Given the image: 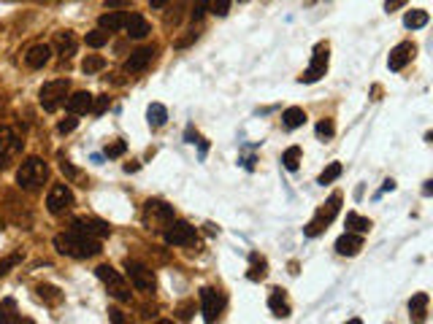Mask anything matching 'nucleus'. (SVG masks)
Here are the masks:
<instances>
[{"label": "nucleus", "mask_w": 433, "mask_h": 324, "mask_svg": "<svg viewBox=\"0 0 433 324\" xmlns=\"http://www.w3.org/2000/svg\"><path fill=\"white\" fill-rule=\"evenodd\" d=\"M239 3H246V0H239Z\"/></svg>", "instance_id": "obj_49"}, {"label": "nucleus", "mask_w": 433, "mask_h": 324, "mask_svg": "<svg viewBox=\"0 0 433 324\" xmlns=\"http://www.w3.org/2000/svg\"><path fill=\"white\" fill-rule=\"evenodd\" d=\"M341 211V195H330V200L317 214H314V219L306 227H303V233L309 235V238H314V235H320L325 227H328L333 219H336V214Z\"/></svg>", "instance_id": "obj_5"}, {"label": "nucleus", "mask_w": 433, "mask_h": 324, "mask_svg": "<svg viewBox=\"0 0 433 324\" xmlns=\"http://www.w3.org/2000/svg\"><path fill=\"white\" fill-rule=\"evenodd\" d=\"M46 179H49V165L41 157H27L22 162V168L17 171V184L22 189H27V192L41 189L46 184Z\"/></svg>", "instance_id": "obj_2"}, {"label": "nucleus", "mask_w": 433, "mask_h": 324, "mask_svg": "<svg viewBox=\"0 0 433 324\" xmlns=\"http://www.w3.org/2000/svg\"><path fill=\"white\" fill-rule=\"evenodd\" d=\"M325 70H328V44H320L312 54V63H309V68L306 73L301 76V84H314V82H320L322 76H325Z\"/></svg>", "instance_id": "obj_9"}, {"label": "nucleus", "mask_w": 433, "mask_h": 324, "mask_svg": "<svg viewBox=\"0 0 433 324\" xmlns=\"http://www.w3.org/2000/svg\"><path fill=\"white\" fill-rule=\"evenodd\" d=\"M206 11H208V0H192V11H190L192 22L206 17Z\"/></svg>", "instance_id": "obj_36"}, {"label": "nucleus", "mask_w": 433, "mask_h": 324, "mask_svg": "<svg viewBox=\"0 0 433 324\" xmlns=\"http://www.w3.org/2000/svg\"><path fill=\"white\" fill-rule=\"evenodd\" d=\"M108 313H111V319H114V322H117V324L122 322V311H117V308H111Z\"/></svg>", "instance_id": "obj_47"}, {"label": "nucleus", "mask_w": 433, "mask_h": 324, "mask_svg": "<svg viewBox=\"0 0 433 324\" xmlns=\"http://www.w3.org/2000/svg\"><path fill=\"white\" fill-rule=\"evenodd\" d=\"M125 271H127V278H130V284L136 287L139 292H155V273L146 268V265H141V262H125Z\"/></svg>", "instance_id": "obj_10"}, {"label": "nucleus", "mask_w": 433, "mask_h": 324, "mask_svg": "<svg viewBox=\"0 0 433 324\" xmlns=\"http://www.w3.org/2000/svg\"><path fill=\"white\" fill-rule=\"evenodd\" d=\"M0 322H8V324L19 322L17 303H14V300H3V306H0Z\"/></svg>", "instance_id": "obj_28"}, {"label": "nucleus", "mask_w": 433, "mask_h": 324, "mask_svg": "<svg viewBox=\"0 0 433 324\" xmlns=\"http://www.w3.org/2000/svg\"><path fill=\"white\" fill-rule=\"evenodd\" d=\"M425 306H428V294H425V292L415 294V297H412V303H409L412 316H415V319H425Z\"/></svg>", "instance_id": "obj_26"}, {"label": "nucleus", "mask_w": 433, "mask_h": 324, "mask_svg": "<svg viewBox=\"0 0 433 324\" xmlns=\"http://www.w3.org/2000/svg\"><path fill=\"white\" fill-rule=\"evenodd\" d=\"M60 171H63V173H68L70 179H76V176H79V171H76V168H73V165H70V162H65V160H63V162H60Z\"/></svg>", "instance_id": "obj_44"}, {"label": "nucleus", "mask_w": 433, "mask_h": 324, "mask_svg": "<svg viewBox=\"0 0 433 324\" xmlns=\"http://www.w3.org/2000/svg\"><path fill=\"white\" fill-rule=\"evenodd\" d=\"M401 6H406V0H384V8L387 11H399Z\"/></svg>", "instance_id": "obj_45"}, {"label": "nucleus", "mask_w": 433, "mask_h": 324, "mask_svg": "<svg viewBox=\"0 0 433 324\" xmlns=\"http://www.w3.org/2000/svg\"><path fill=\"white\" fill-rule=\"evenodd\" d=\"M168 3H171V0H149V6H152V8H165Z\"/></svg>", "instance_id": "obj_46"}, {"label": "nucleus", "mask_w": 433, "mask_h": 324, "mask_svg": "<svg viewBox=\"0 0 433 324\" xmlns=\"http://www.w3.org/2000/svg\"><path fill=\"white\" fill-rule=\"evenodd\" d=\"M415 44H399L396 49L390 51V57H387V65H390V70H401L406 68V63L415 57Z\"/></svg>", "instance_id": "obj_16"}, {"label": "nucleus", "mask_w": 433, "mask_h": 324, "mask_svg": "<svg viewBox=\"0 0 433 324\" xmlns=\"http://www.w3.org/2000/svg\"><path fill=\"white\" fill-rule=\"evenodd\" d=\"M52 60V46H46V44H33L30 49L25 51V63H27V68H44L46 63Z\"/></svg>", "instance_id": "obj_15"}, {"label": "nucleus", "mask_w": 433, "mask_h": 324, "mask_svg": "<svg viewBox=\"0 0 433 324\" xmlns=\"http://www.w3.org/2000/svg\"><path fill=\"white\" fill-rule=\"evenodd\" d=\"M22 152V141L11 127H0V171H6L14 157Z\"/></svg>", "instance_id": "obj_7"}, {"label": "nucleus", "mask_w": 433, "mask_h": 324, "mask_svg": "<svg viewBox=\"0 0 433 324\" xmlns=\"http://www.w3.org/2000/svg\"><path fill=\"white\" fill-rule=\"evenodd\" d=\"M282 162H284L287 171H298V165H301V149H298V146H290L287 152L282 154Z\"/></svg>", "instance_id": "obj_30"}, {"label": "nucleus", "mask_w": 433, "mask_h": 324, "mask_svg": "<svg viewBox=\"0 0 433 324\" xmlns=\"http://www.w3.org/2000/svg\"><path fill=\"white\" fill-rule=\"evenodd\" d=\"M125 22H127V14H122V11H111L108 8V14L98 19V25H101V30L106 33H120L122 27H125Z\"/></svg>", "instance_id": "obj_21"}, {"label": "nucleus", "mask_w": 433, "mask_h": 324, "mask_svg": "<svg viewBox=\"0 0 433 324\" xmlns=\"http://www.w3.org/2000/svg\"><path fill=\"white\" fill-rule=\"evenodd\" d=\"M19 262H22V252H14L11 257H3V259H0V278L8 273L14 265H19Z\"/></svg>", "instance_id": "obj_34"}, {"label": "nucleus", "mask_w": 433, "mask_h": 324, "mask_svg": "<svg viewBox=\"0 0 433 324\" xmlns=\"http://www.w3.org/2000/svg\"><path fill=\"white\" fill-rule=\"evenodd\" d=\"M171 219H173V208L165 205L163 200H149V203L144 205V224L149 230H163Z\"/></svg>", "instance_id": "obj_6"}, {"label": "nucleus", "mask_w": 433, "mask_h": 324, "mask_svg": "<svg viewBox=\"0 0 433 324\" xmlns=\"http://www.w3.org/2000/svg\"><path fill=\"white\" fill-rule=\"evenodd\" d=\"M38 297H41V300H46V303H60V300H63V294H60V290H57V287H49V284H41V287H38Z\"/></svg>", "instance_id": "obj_31"}, {"label": "nucleus", "mask_w": 433, "mask_h": 324, "mask_svg": "<svg viewBox=\"0 0 433 324\" xmlns=\"http://www.w3.org/2000/svg\"><path fill=\"white\" fill-rule=\"evenodd\" d=\"M73 230L76 233H82V235H89V238H106V235H111V227L106 222H98V219H87V216H79V219H73Z\"/></svg>", "instance_id": "obj_13"}, {"label": "nucleus", "mask_w": 433, "mask_h": 324, "mask_svg": "<svg viewBox=\"0 0 433 324\" xmlns=\"http://www.w3.org/2000/svg\"><path fill=\"white\" fill-rule=\"evenodd\" d=\"M146 117H149V127H163L165 122H168V111H165V105L163 103H152L149 108H146Z\"/></svg>", "instance_id": "obj_24"}, {"label": "nucleus", "mask_w": 433, "mask_h": 324, "mask_svg": "<svg viewBox=\"0 0 433 324\" xmlns=\"http://www.w3.org/2000/svg\"><path fill=\"white\" fill-rule=\"evenodd\" d=\"M68 89L70 84L65 82V79H54V82H46V84L41 86V92H38V103H41V108L44 111H57L63 103H65V98H68Z\"/></svg>", "instance_id": "obj_3"}, {"label": "nucleus", "mask_w": 433, "mask_h": 324, "mask_svg": "<svg viewBox=\"0 0 433 324\" xmlns=\"http://www.w3.org/2000/svg\"><path fill=\"white\" fill-rule=\"evenodd\" d=\"M268 308L274 311V316H279V319L290 316V303L284 300V292H282V290L271 292V297H268Z\"/></svg>", "instance_id": "obj_22"}, {"label": "nucleus", "mask_w": 433, "mask_h": 324, "mask_svg": "<svg viewBox=\"0 0 433 324\" xmlns=\"http://www.w3.org/2000/svg\"><path fill=\"white\" fill-rule=\"evenodd\" d=\"M98 278L106 284V290L108 294L114 297V300H120V303H130V287H127V281L120 276V271H114L111 265H98Z\"/></svg>", "instance_id": "obj_4"}, {"label": "nucleus", "mask_w": 433, "mask_h": 324, "mask_svg": "<svg viewBox=\"0 0 433 324\" xmlns=\"http://www.w3.org/2000/svg\"><path fill=\"white\" fill-rule=\"evenodd\" d=\"M360 249H363V238L355 235V233H346V235H341V238L336 240V252L341 257H355Z\"/></svg>", "instance_id": "obj_19"}, {"label": "nucleus", "mask_w": 433, "mask_h": 324, "mask_svg": "<svg viewBox=\"0 0 433 324\" xmlns=\"http://www.w3.org/2000/svg\"><path fill=\"white\" fill-rule=\"evenodd\" d=\"M346 227L355 233H368L371 230V219H365L360 214H346Z\"/></svg>", "instance_id": "obj_25"}, {"label": "nucleus", "mask_w": 433, "mask_h": 324, "mask_svg": "<svg viewBox=\"0 0 433 324\" xmlns=\"http://www.w3.org/2000/svg\"><path fill=\"white\" fill-rule=\"evenodd\" d=\"M103 68H106V60L103 57H98V54L87 57L84 63H82V70H84L87 76H89V73H98V70H103Z\"/></svg>", "instance_id": "obj_32"}, {"label": "nucleus", "mask_w": 433, "mask_h": 324, "mask_svg": "<svg viewBox=\"0 0 433 324\" xmlns=\"http://www.w3.org/2000/svg\"><path fill=\"white\" fill-rule=\"evenodd\" d=\"M249 278L252 281H263L265 278V259H260L258 254H252V273H249Z\"/></svg>", "instance_id": "obj_35"}, {"label": "nucleus", "mask_w": 433, "mask_h": 324, "mask_svg": "<svg viewBox=\"0 0 433 324\" xmlns=\"http://www.w3.org/2000/svg\"><path fill=\"white\" fill-rule=\"evenodd\" d=\"M155 60V49L152 46H144V49L133 51L130 57H127V63H125V70L127 73H141V70L149 68V63Z\"/></svg>", "instance_id": "obj_14"}, {"label": "nucleus", "mask_w": 433, "mask_h": 324, "mask_svg": "<svg viewBox=\"0 0 433 324\" xmlns=\"http://www.w3.org/2000/svg\"><path fill=\"white\" fill-rule=\"evenodd\" d=\"M70 205H73V192H70L65 184H54L49 189V197H46V208H49V214H65Z\"/></svg>", "instance_id": "obj_12"}, {"label": "nucleus", "mask_w": 433, "mask_h": 324, "mask_svg": "<svg viewBox=\"0 0 433 324\" xmlns=\"http://www.w3.org/2000/svg\"><path fill=\"white\" fill-rule=\"evenodd\" d=\"M125 30H127V35H130V38L141 41V38H146V35H149V22L141 17V14H127Z\"/></svg>", "instance_id": "obj_20"}, {"label": "nucleus", "mask_w": 433, "mask_h": 324, "mask_svg": "<svg viewBox=\"0 0 433 324\" xmlns=\"http://www.w3.org/2000/svg\"><path fill=\"white\" fill-rule=\"evenodd\" d=\"M76 124H79V122H76V117L70 114L68 119H63L57 124V130H60V133H70V130H76Z\"/></svg>", "instance_id": "obj_41"}, {"label": "nucleus", "mask_w": 433, "mask_h": 324, "mask_svg": "<svg viewBox=\"0 0 433 324\" xmlns=\"http://www.w3.org/2000/svg\"><path fill=\"white\" fill-rule=\"evenodd\" d=\"M403 25H406L409 30L425 27V25H428V11H409V14L403 17Z\"/></svg>", "instance_id": "obj_27"}, {"label": "nucleus", "mask_w": 433, "mask_h": 324, "mask_svg": "<svg viewBox=\"0 0 433 324\" xmlns=\"http://www.w3.org/2000/svg\"><path fill=\"white\" fill-rule=\"evenodd\" d=\"M163 238H165V243H171V246H190L192 240H195V227L187 222L171 219V222L163 227Z\"/></svg>", "instance_id": "obj_8"}, {"label": "nucleus", "mask_w": 433, "mask_h": 324, "mask_svg": "<svg viewBox=\"0 0 433 324\" xmlns=\"http://www.w3.org/2000/svg\"><path fill=\"white\" fill-rule=\"evenodd\" d=\"M125 149H127L125 141H114V143L106 146V154H108V157H120V154H125Z\"/></svg>", "instance_id": "obj_39"}, {"label": "nucleus", "mask_w": 433, "mask_h": 324, "mask_svg": "<svg viewBox=\"0 0 433 324\" xmlns=\"http://www.w3.org/2000/svg\"><path fill=\"white\" fill-rule=\"evenodd\" d=\"M106 41H108V33H106V30H92V33H87V46H92V49L106 46Z\"/></svg>", "instance_id": "obj_33"}, {"label": "nucleus", "mask_w": 433, "mask_h": 324, "mask_svg": "<svg viewBox=\"0 0 433 324\" xmlns=\"http://www.w3.org/2000/svg\"><path fill=\"white\" fill-rule=\"evenodd\" d=\"M225 308V297L220 294V290L214 287H203L201 290V311H203V319L206 322H214Z\"/></svg>", "instance_id": "obj_11"}, {"label": "nucleus", "mask_w": 433, "mask_h": 324, "mask_svg": "<svg viewBox=\"0 0 433 324\" xmlns=\"http://www.w3.org/2000/svg\"><path fill=\"white\" fill-rule=\"evenodd\" d=\"M208 8H211L217 17H227V11H230V0H211Z\"/></svg>", "instance_id": "obj_37"}, {"label": "nucleus", "mask_w": 433, "mask_h": 324, "mask_svg": "<svg viewBox=\"0 0 433 324\" xmlns=\"http://www.w3.org/2000/svg\"><path fill=\"white\" fill-rule=\"evenodd\" d=\"M192 41H198V33H190V35H184V38H179V41H176V46H179V49H184V46H190Z\"/></svg>", "instance_id": "obj_43"}, {"label": "nucleus", "mask_w": 433, "mask_h": 324, "mask_svg": "<svg viewBox=\"0 0 433 324\" xmlns=\"http://www.w3.org/2000/svg\"><path fill=\"white\" fill-rule=\"evenodd\" d=\"M54 249L65 257L87 259V257L101 254V240L89 238V235H82V233H76V230H70V233H60V235H54Z\"/></svg>", "instance_id": "obj_1"}, {"label": "nucleus", "mask_w": 433, "mask_h": 324, "mask_svg": "<svg viewBox=\"0 0 433 324\" xmlns=\"http://www.w3.org/2000/svg\"><path fill=\"white\" fill-rule=\"evenodd\" d=\"M92 95L89 92H73L68 101H65V105H68V111L73 114V117H79V114H89L92 111Z\"/></svg>", "instance_id": "obj_18"}, {"label": "nucleus", "mask_w": 433, "mask_h": 324, "mask_svg": "<svg viewBox=\"0 0 433 324\" xmlns=\"http://www.w3.org/2000/svg\"><path fill=\"white\" fill-rule=\"evenodd\" d=\"M106 8L117 11V8H130V0H106Z\"/></svg>", "instance_id": "obj_42"}, {"label": "nucleus", "mask_w": 433, "mask_h": 324, "mask_svg": "<svg viewBox=\"0 0 433 324\" xmlns=\"http://www.w3.org/2000/svg\"><path fill=\"white\" fill-rule=\"evenodd\" d=\"M108 105H111L108 95H101V98H95V101H92V114H98V117H101V114H103Z\"/></svg>", "instance_id": "obj_38"}, {"label": "nucleus", "mask_w": 433, "mask_h": 324, "mask_svg": "<svg viewBox=\"0 0 433 324\" xmlns=\"http://www.w3.org/2000/svg\"><path fill=\"white\" fill-rule=\"evenodd\" d=\"M341 171H344V168H341V162H330L328 168L320 173V179H317V181L325 187V184H330V181H336V179L341 176Z\"/></svg>", "instance_id": "obj_29"}, {"label": "nucleus", "mask_w": 433, "mask_h": 324, "mask_svg": "<svg viewBox=\"0 0 433 324\" xmlns=\"http://www.w3.org/2000/svg\"><path fill=\"white\" fill-rule=\"evenodd\" d=\"M393 189H396V181H393V179H390V181H384V192H393Z\"/></svg>", "instance_id": "obj_48"}, {"label": "nucleus", "mask_w": 433, "mask_h": 324, "mask_svg": "<svg viewBox=\"0 0 433 324\" xmlns=\"http://www.w3.org/2000/svg\"><path fill=\"white\" fill-rule=\"evenodd\" d=\"M303 122H306V111L298 108V105L287 108V111L282 114V124H284L287 130H298V127H303Z\"/></svg>", "instance_id": "obj_23"}, {"label": "nucleus", "mask_w": 433, "mask_h": 324, "mask_svg": "<svg viewBox=\"0 0 433 324\" xmlns=\"http://www.w3.org/2000/svg\"><path fill=\"white\" fill-rule=\"evenodd\" d=\"M317 136H320V138H330V136H333V122H330V119L320 122V124H317Z\"/></svg>", "instance_id": "obj_40"}, {"label": "nucleus", "mask_w": 433, "mask_h": 324, "mask_svg": "<svg viewBox=\"0 0 433 324\" xmlns=\"http://www.w3.org/2000/svg\"><path fill=\"white\" fill-rule=\"evenodd\" d=\"M76 35L70 33V30H60V33H54V49L57 54L63 57V60H70L73 54H76Z\"/></svg>", "instance_id": "obj_17"}]
</instances>
